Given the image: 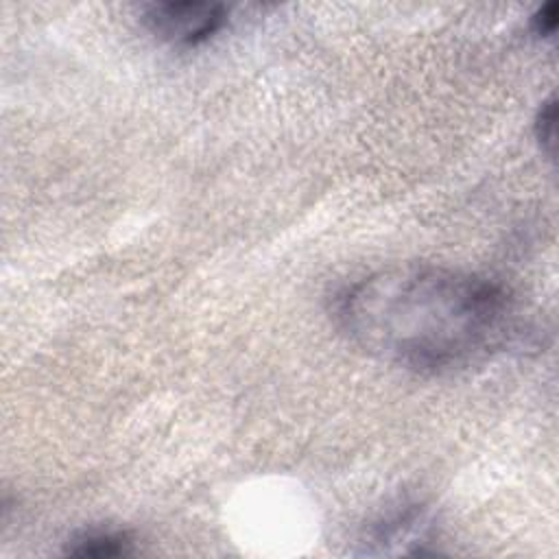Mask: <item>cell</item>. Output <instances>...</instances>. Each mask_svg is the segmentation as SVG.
<instances>
[{
    "label": "cell",
    "instance_id": "obj_1",
    "mask_svg": "<svg viewBox=\"0 0 559 559\" xmlns=\"http://www.w3.org/2000/svg\"><path fill=\"white\" fill-rule=\"evenodd\" d=\"M332 317L367 356L430 376L487 360L518 330L507 288L437 264L378 269L334 297Z\"/></svg>",
    "mask_w": 559,
    "mask_h": 559
},
{
    "label": "cell",
    "instance_id": "obj_2",
    "mask_svg": "<svg viewBox=\"0 0 559 559\" xmlns=\"http://www.w3.org/2000/svg\"><path fill=\"white\" fill-rule=\"evenodd\" d=\"M142 22L162 41L197 46L223 28L227 9L218 2H151L144 7Z\"/></svg>",
    "mask_w": 559,
    "mask_h": 559
},
{
    "label": "cell",
    "instance_id": "obj_3",
    "mask_svg": "<svg viewBox=\"0 0 559 559\" xmlns=\"http://www.w3.org/2000/svg\"><path fill=\"white\" fill-rule=\"evenodd\" d=\"M432 515L421 504H406L371 526L365 546L369 555H421L435 542Z\"/></svg>",
    "mask_w": 559,
    "mask_h": 559
},
{
    "label": "cell",
    "instance_id": "obj_4",
    "mask_svg": "<svg viewBox=\"0 0 559 559\" xmlns=\"http://www.w3.org/2000/svg\"><path fill=\"white\" fill-rule=\"evenodd\" d=\"M66 552L74 557H124L133 552V537L120 528H85L72 535Z\"/></svg>",
    "mask_w": 559,
    "mask_h": 559
},
{
    "label": "cell",
    "instance_id": "obj_5",
    "mask_svg": "<svg viewBox=\"0 0 559 559\" xmlns=\"http://www.w3.org/2000/svg\"><path fill=\"white\" fill-rule=\"evenodd\" d=\"M535 135L546 151L548 157L555 155V135H557V103L550 96L548 100L542 103L537 118H535Z\"/></svg>",
    "mask_w": 559,
    "mask_h": 559
},
{
    "label": "cell",
    "instance_id": "obj_6",
    "mask_svg": "<svg viewBox=\"0 0 559 559\" xmlns=\"http://www.w3.org/2000/svg\"><path fill=\"white\" fill-rule=\"evenodd\" d=\"M557 2H548V4H542L533 17H531V26L535 31V35L539 37H550L557 28Z\"/></svg>",
    "mask_w": 559,
    "mask_h": 559
}]
</instances>
